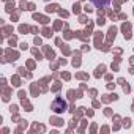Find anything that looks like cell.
<instances>
[{"label":"cell","instance_id":"2","mask_svg":"<svg viewBox=\"0 0 134 134\" xmlns=\"http://www.w3.org/2000/svg\"><path fill=\"white\" fill-rule=\"evenodd\" d=\"M92 3L96 7V8H103V7H107L110 3V0H92Z\"/></svg>","mask_w":134,"mask_h":134},{"label":"cell","instance_id":"1","mask_svg":"<svg viewBox=\"0 0 134 134\" xmlns=\"http://www.w3.org/2000/svg\"><path fill=\"white\" fill-rule=\"evenodd\" d=\"M66 109V103L63 101V99H57L55 103H54V110L55 112H63Z\"/></svg>","mask_w":134,"mask_h":134}]
</instances>
